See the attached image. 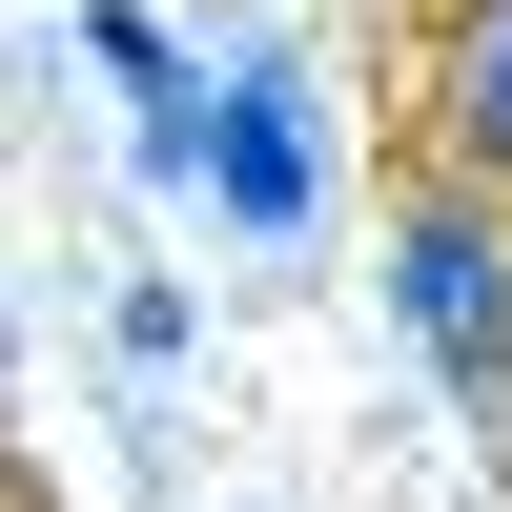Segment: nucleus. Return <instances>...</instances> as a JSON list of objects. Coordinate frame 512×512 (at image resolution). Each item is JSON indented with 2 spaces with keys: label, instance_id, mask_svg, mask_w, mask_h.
<instances>
[{
  "label": "nucleus",
  "instance_id": "nucleus-5",
  "mask_svg": "<svg viewBox=\"0 0 512 512\" xmlns=\"http://www.w3.org/2000/svg\"><path fill=\"white\" fill-rule=\"evenodd\" d=\"M451 21H472V0H451Z\"/></svg>",
  "mask_w": 512,
  "mask_h": 512
},
{
  "label": "nucleus",
  "instance_id": "nucleus-2",
  "mask_svg": "<svg viewBox=\"0 0 512 512\" xmlns=\"http://www.w3.org/2000/svg\"><path fill=\"white\" fill-rule=\"evenodd\" d=\"M205 205H226L246 246L328 226V123H308V62H287V41H246V62L205 82Z\"/></svg>",
  "mask_w": 512,
  "mask_h": 512
},
{
  "label": "nucleus",
  "instance_id": "nucleus-4",
  "mask_svg": "<svg viewBox=\"0 0 512 512\" xmlns=\"http://www.w3.org/2000/svg\"><path fill=\"white\" fill-rule=\"evenodd\" d=\"M144 185H205V82H144Z\"/></svg>",
  "mask_w": 512,
  "mask_h": 512
},
{
  "label": "nucleus",
  "instance_id": "nucleus-3",
  "mask_svg": "<svg viewBox=\"0 0 512 512\" xmlns=\"http://www.w3.org/2000/svg\"><path fill=\"white\" fill-rule=\"evenodd\" d=\"M451 164H472V185H512V0H472V21H451Z\"/></svg>",
  "mask_w": 512,
  "mask_h": 512
},
{
  "label": "nucleus",
  "instance_id": "nucleus-1",
  "mask_svg": "<svg viewBox=\"0 0 512 512\" xmlns=\"http://www.w3.org/2000/svg\"><path fill=\"white\" fill-rule=\"evenodd\" d=\"M390 308H410V349H431L451 390H512V185L451 164V185L410 205L390 226Z\"/></svg>",
  "mask_w": 512,
  "mask_h": 512
}]
</instances>
